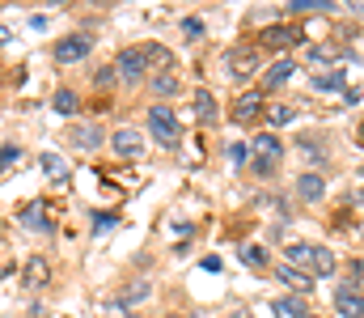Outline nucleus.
I'll list each match as a JSON object with an SVG mask.
<instances>
[{
    "label": "nucleus",
    "instance_id": "f257e3e1",
    "mask_svg": "<svg viewBox=\"0 0 364 318\" xmlns=\"http://www.w3.org/2000/svg\"><path fill=\"white\" fill-rule=\"evenodd\" d=\"M149 132H153V140H161L166 149H174L178 144V115L170 106H153L149 110Z\"/></svg>",
    "mask_w": 364,
    "mask_h": 318
},
{
    "label": "nucleus",
    "instance_id": "f03ea898",
    "mask_svg": "<svg viewBox=\"0 0 364 318\" xmlns=\"http://www.w3.org/2000/svg\"><path fill=\"white\" fill-rule=\"evenodd\" d=\"M250 157H255V166H279V157H284V140H279L275 132H259V136H250Z\"/></svg>",
    "mask_w": 364,
    "mask_h": 318
},
{
    "label": "nucleus",
    "instance_id": "7ed1b4c3",
    "mask_svg": "<svg viewBox=\"0 0 364 318\" xmlns=\"http://www.w3.org/2000/svg\"><path fill=\"white\" fill-rule=\"evenodd\" d=\"M114 73H119L123 81H140V77L149 73V60H144V51H140V47H123V51L114 55Z\"/></svg>",
    "mask_w": 364,
    "mask_h": 318
},
{
    "label": "nucleus",
    "instance_id": "20e7f679",
    "mask_svg": "<svg viewBox=\"0 0 364 318\" xmlns=\"http://www.w3.org/2000/svg\"><path fill=\"white\" fill-rule=\"evenodd\" d=\"M93 47L90 34H68V38H60L55 43V64H77V60H85Z\"/></svg>",
    "mask_w": 364,
    "mask_h": 318
},
{
    "label": "nucleus",
    "instance_id": "39448f33",
    "mask_svg": "<svg viewBox=\"0 0 364 318\" xmlns=\"http://www.w3.org/2000/svg\"><path fill=\"white\" fill-rule=\"evenodd\" d=\"M229 73H233L237 81H246L250 73H259V51H255V47H237V51H229Z\"/></svg>",
    "mask_w": 364,
    "mask_h": 318
},
{
    "label": "nucleus",
    "instance_id": "423d86ee",
    "mask_svg": "<svg viewBox=\"0 0 364 318\" xmlns=\"http://www.w3.org/2000/svg\"><path fill=\"white\" fill-rule=\"evenodd\" d=\"M259 115H263V90H250V94H242L233 102V119L237 123H255Z\"/></svg>",
    "mask_w": 364,
    "mask_h": 318
},
{
    "label": "nucleus",
    "instance_id": "0eeeda50",
    "mask_svg": "<svg viewBox=\"0 0 364 318\" xmlns=\"http://www.w3.org/2000/svg\"><path fill=\"white\" fill-rule=\"evenodd\" d=\"M110 149H114L119 157H140L144 140H140V132H132V127H119V132L110 136Z\"/></svg>",
    "mask_w": 364,
    "mask_h": 318
},
{
    "label": "nucleus",
    "instance_id": "6e6552de",
    "mask_svg": "<svg viewBox=\"0 0 364 318\" xmlns=\"http://www.w3.org/2000/svg\"><path fill=\"white\" fill-rule=\"evenodd\" d=\"M335 306H339L343 318H364V293H356L352 285H343V289L335 293Z\"/></svg>",
    "mask_w": 364,
    "mask_h": 318
},
{
    "label": "nucleus",
    "instance_id": "1a4fd4ad",
    "mask_svg": "<svg viewBox=\"0 0 364 318\" xmlns=\"http://www.w3.org/2000/svg\"><path fill=\"white\" fill-rule=\"evenodd\" d=\"M296 196H301L305 204H318V200L326 196V179H322V174H314V170H309V174H301V179H296Z\"/></svg>",
    "mask_w": 364,
    "mask_h": 318
},
{
    "label": "nucleus",
    "instance_id": "9d476101",
    "mask_svg": "<svg viewBox=\"0 0 364 318\" xmlns=\"http://www.w3.org/2000/svg\"><path fill=\"white\" fill-rule=\"evenodd\" d=\"M292 43H301V30H296V26H267V30H263V47H272V51L292 47Z\"/></svg>",
    "mask_w": 364,
    "mask_h": 318
},
{
    "label": "nucleus",
    "instance_id": "9b49d317",
    "mask_svg": "<svg viewBox=\"0 0 364 318\" xmlns=\"http://www.w3.org/2000/svg\"><path fill=\"white\" fill-rule=\"evenodd\" d=\"M275 276H279V285H288V289H292L296 297H305V293H314V280H309L305 272H296V267H288V263H279V272H275Z\"/></svg>",
    "mask_w": 364,
    "mask_h": 318
},
{
    "label": "nucleus",
    "instance_id": "f8f14e48",
    "mask_svg": "<svg viewBox=\"0 0 364 318\" xmlns=\"http://www.w3.org/2000/svg\"><path fill=\"white\" fill-rule=\"evenodd\" d=\"M68 144H73V149H81V153H90V149L102 144V132H97L93 123H81V127H73V132H68Z\"/></svg>",
    "mask_w": 364,
    "mask_h": 318
},
{
    "label": "nucleus",
    "instance_id": "ddd939ff",
    "mask_svg": "<svg viewBox=\"0 0 364 318\" xmlns=\"http://www.w3.org/2000/svg\"><path fill=\"white\" fill-rule=\"evenodd\" d=\"M343 81H348V73H339V68L314 73V90H318V94H335V90H343Z\"/></svg>",
    "mask_w": 364,
    "mask_h": 318
},
{
    "label": "nucleus",
    "instance_id": "4468645a",
    "mask_svg": "<svg viewBox=\"0 0 364 318\" xmlns=\"http://www.w3.org/2000/svg\"><path fill=\"white\" fill-rule=\"evenodd\" d=\"M292 73H296V64H292V60H275L272 68H267V77H263V90H279Z\"/></svg>",
    "mask_w": 364,
    "mask_h": 318
},
{
    "label": "nucleus",
    "instance_id": "2eb2a0df",
    "mask_svg": "<svg viewBox=\"0 0 364 318\" xmlns=\"http://www.w3.org/2000/svg\"><path fill=\"white\" fill-rule=\"evenodd\" d=\"M144 297H149V280H144V276H136V280H127V285H123L119 306H136V302H144Z\"/></svg>",
    "mask_w": 364,
    "mask_h": 318
},
{
    "label": "nucleus",
    "instance_id": "dca6fc26",
    "mask_svg": "<svg viewBox=\"0 0 364 318\" xmlns=\"http://www.w3.org/2000/svg\"><path fill=\"white\" fill-rule=\"evenodd\" d=\"M309 267H314V276H331L335 272V255L326 246H314L309 250Z\"/></svg>",
    "mask_w": 364,
    "mask_h": 318
},
{
    "label": "nucleus",
    "instance_id": "f3484780",
    "mask_svg": "<svg viewBox=\"0 0 364 318\" xmlns=\"http://www.w3.org/2000/svg\"><path fill=\"white\" fill-rule=\"evenodd\" d=\"M21 225L26 229H51V216L43 212V204H26L21 208Z\"/></svg>",
    "mask_w": 364,
    "mask_h": 318
},
{
    "label": "nucleus",
    "instance_id": "a211bd4d",
    "mask_svg": "<svg viewBox=\"0 0 364 318\" xmlns=\"http://www.w3.org/2000/svg\"><path fill=\"white\" fill-rule=\"evenodd\" d=\"M195 115H199L203 123L216 119V98H212V90H195Z\"/></svg>",
    "mask_w": 364,
    "mask_h": 318
},
{
    "label": "nucleus",
    "instance_id": "6ab92c4d",
    "mask_svg": "<svg viewBox=\"0 0 364 318\" xmlns=\"http://www.w3.org/2000/svg\"><path fill=\"white\" fill-rule=\"evenodd\" d=\"M343 55V47H335V43H318V47H309V60H314V68L318 64H335Z\"/></svg>",
    "mask_w": 364,
    "mask_h": 318
},
{
    "label": "nucleus",
    "instance_id": "aec40b11",
    "mask_svg": "<svg viewBox=\"0 0 364 318\" xmlns=\"http://www.w3.org/2000/svg\"><path fill=\"white\" fill-rule=\"evenodd\" d=\"M43 174H47V179H55V183H64V179H68L64 157H60V153H43Z\"/></svg>",
    "mask_w": 364,
    "mask_h": 318
},
{
    "label": "nucleus",
    "instance_id": "412c9836",
    "mask_svg": "<svg viewBox=\"0 0 364 318\" xmlns=\"http://www.w3.org/2000/svg\"><path fill=\"white\" fill-rule=\"evenodd\" d=\"M47 276H51V267H47V259H30V263H26V285H30V289H38V285H47Z\"/></svg>",
    "mask_w": 364,
    "mask_h": 318
},
{
    "label": "nucleus",
    "instance_id": "4be33fe9",
    "mask_svg": "<svg viewBox=\"0 0 364 318\" xmlns=\"http://www.w3.org/2000/svg\"><path fill=\"white\" fill-rule=\"evenodd\" d=\"M149 85H153V94H157V98H170V94H178V77H174V73H157Z\"/></svg>",
    "mask_w": 364,
    "mask_h": 318
},
{
    "label": "nucleus",
    "instance_id": "5701e85b",
    "mask_svg": "<svg viewBox=\"0 0 364 318\" xmlns=\"http://www.w3.org/2000/svg\"><path fill=\"white\" fill-rule=\"evenodd\" d=\"M51 106H55L60 115H77V110H81V98H77V90H60V94L51 98Z\"/></svg>",
    "mask_w": 364,
    "mask_h": 318
},
{
    "label": "nucleus",
    "instance_id": "b1692460",
    "mask_svg": "<svg viewBox=\"0 0 364 318\" xmlns=\"http://www.w3.org/2000/svg\"><path fill=\"white\" fill-rule=\"evenodd\" d=\"M272 310L279 318H301V314H305V302H301V297H279Z\"/></svg>",
    "mask_w": 364,
    "mask_h": 318
},
{
    "label": "nucleus",
    "instance_id": "393cba45",
    "mask_svg": "<svg viewBox=\"0 0 364 318\" xmlns=\"http://www.w3.org/2000/svg\"><path fill=\"white\" fill-rule=\"evenodd\" d=\"M237 255H242V263H246V267H263V263H267V255H263V246H250V242H246V246H242Z\"/></svg>",
    "mask_w": 364,
    "mask_h": 318
},
{
    "label": "nucleus",
    "instance_id": "a878e982",
    "mask_svg": "<svg viewBox=\"0 0 364 318\" xmlns=\"http://www.w3.org/2000/svg\"><path fill=\"white\" fill-rule=\"evenodd\" d=\"M309 250H314V246H305V242H292V246L284 250V259H288V267H296V263H309Z\"/></svg>",
    "mask_w": 364,
    "mask_h": 318
},
{
    "label": "nucleus",
    "instance_id": "bb28decb",
    "mask_svg": "<svg viewBox=\"0 0 364 318\" xmlns=\"http://www.w3.org/2000/svg\"><path fill=\"white\" fill-rule=\"evenodd\" d=\"M288 9L292 13H322V9H331V0H288Z\"/></svg>",
    "mask_w": 364,
    "mask_h": 318
},
{
    "label": "nucleus",
    "instance_id": "cd10ccee",
    "mask_svg": "<svg viewBox=\"0 0 364 318\" xmlns=\"http://www.w3.org/2000/svg\"><path fill=\"white\" fill-rule=\"evenodd\" d=\"M144 60H149V68H153V64H157V68H170V60H174V55H170L166 47H149V51H144Z\"/></svg>",
    "mask_w": 364,
    "mask_h": 318
},
{
    "label": "nucleus",
    "instance_id": "c85d7f7f",
    "mask_svg": "<svg viewBox=\"0 0 364 318\" xmlns=\"http://www.w3.org/2000/svg\"><path fill=\"white\" fill-rule=\"evenodd\" d=\"M17 161H21V144H0V170H9Z\"/></svg>",
    "mask_w": 364,
    "mask_h": 318
},
{
    "label": "nucleus",
    "instance_id": "c756f323",
    "mask_svg": "<svg viewBox=\"0 0 364 318\" xmlns=\"http://www.w3.org/2000/svg\"><path fill=\"white\" fill-rule=\"evenodd\" d=\"M267 119H272L275 127H284V123H292V119H296V110H292V106H272V110H267Z\"/></svg>",
    "mask_w": 364,
    "mask_h": 318
},
{
    "label": "nucleus",
    "instance_id": "7c9ffc66",
    "mask_svg": "<svg viewBox=\"0 0 364 318\" xmlns=\"http://www.w3.org/2000/svg\"><path fill=\"white\" fill-rule=\"evenodd\" d=\"M182 34H186V38H199V34H203V21H199V17H186V21H182Z\"/></svg>",
    "mask_w": 364,
    "mask_h": 318
},
{
    "label": "nucleus",
    "instance_id": "2f4dec72",
    "mask_svg": "<svg viewBox=\"0 0 364 318\" xmlns=\"http://www.w3.org/2000/svg\"><path fill=\"white\" fill-rule=\"evenodd\" d=\"M199 267H203V272H216V276H220V267H225V263H220V255H208V259H203Z\"/></svg>",
    "mask_w": 364,
    "mask_h": 318
},
{
    "label": "nucleus",
    "instance_id": "473e14b6",
    "mask_svg": "<svg viewBox=\"0 0 364 318\" xmlns=\"http://www.w3.org/2000/svg\"><path fill=\"white\" fill-rule=\"evenodd\" d=\"M352 204H364V187L360 191H352Z\"/></svg>",
    "mask_w": 364,
    "mask_h": 318
},
{
    "label": "nucleus",
    "instance_id": "72a5a7b5",
    "mask_svg": "<svg viewBox=\"0 0 364 318\" xmlns=\"http://www.w3.org/2000/svg\"><path fill=\"white\" fill-rule=\"evenodd\" d=\"M9 38H13V34H9V30H4V26H0V43H9Z\"/></svg>",
    "mask_w": 364,
    "mask_h": 318
},
{
    "label": "nucleus",
    "instance_id": "f704fd0d",
    "mask_svg": "<svg viewBox=\"0 0 364 318\" xmlns=\"http://www.w3.org/2000/svg\"><path fill=\"white\" fill-rule=\"evenodd\" d=\"M301 318H318V314H309V310H305V314H301Z\"/></svg>",
    "mask_w": 364,
    "mask_h": 318
},
{
    "label": "nucleus",
    "instance_id": "c9c22d12",
    "mask_svg": "<svg viewBox=\"0 0 364 318\" xmlns=\"http://www.w3.org/2000/svg\"><path fill=\"white\" fill-rule=\"evenodd\" d=\"M356 13H364V4H356Z\"/></svg>",
    "mask_w": 364,
    "mask_h": 318
},
{
    "label": "nucleus",
    "instance_id": "e433bc0d",
    "mask_svg": "<svg viewBox=\"0 0 364 318\" xmlns=\"http://www.w3.org/2000/svg\"><path fill=\"white\" fill-rule=\"evenodd\" d=\"M360 179H364V166H360Z\"/></svg>",
    "mask_w": 364,
    "mask_h": 318
},
{
    "label": "nucleus",
    "instance_id": "4c0bfd02",
    "mask_svg": "<svg viewBox=\"0 0 364 318\" xmlns=\"http://www.w3.org/2000/svg\"><path fill=\"white\" fill-rule=\"evenodd\" d=\"M166 318H178V314H166Z\"/></svg>",
    "mask_w": 364,
    "mask_h": 318
}]
</instances>
